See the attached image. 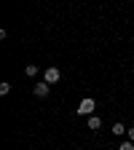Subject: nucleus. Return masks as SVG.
<instances>
[{"label":"nucleus","instance_id":"nucleus-1","mask_svg":"<svg viewBox=\"0 0 134 150\" xmlns=\"http://www.w3.org/2000/svg\"><path fill=\"white\" fill-rule=\"evenodd\" d=\"M94 107H97V105H94V99H83L78 107H75V112H78V115H94Z\"/></svg>","mask_w":134,"mask_h":150},{"label":"nucleus","instance_id":"nucleus-2","mask_svg":"<svg viewBox=\"0 0 134 150\" xmlns=\"http://www.w3.org/2000/svg\"><path fill=\"white\" fill-rule=\"evenodd\" d=\"M59 78H62V72H59V67H48V70L43 72V81H46V83H51V86H54L56 81H59Z\"/></svg>","mask_w":134,"mask_h":150},{"label":"nucleus","instance_id":"nucleus-3","mask_svg":"<svg viewBox=\"0 0 134 150\" xmlns=\"http://www.w3.org/2000/svg\"><path fill=\"white\" fill-rule=\"evenodd\" d=\"M48 91H51V83H46V81H43V83H38V86L32 88V94H35L38 99H43V97H48Z\"/></svg>","mask_w":134,"mask_h":150},{"label":"nucleus","instance_id":"nucleus-4","mask_svg":"<svg viewBox=\"0 0 134 150\" xmlns=\"http://www.w3.org/2000/svg\"><path fill=\"white\" fill-rule=\"evenodd\" d=\"M110 131H113V134H118V137H123V134H126L129 129H126L123 123H113V129H110Z\"/></svg>","mask_w":134,"mask_h":150},{"label":"nucleus","instance_id":"nucleus-5","mask_svg":"<svg viewBox=\"0 0 134 150\" xmlns=\"http://www.w3.org/2000/svg\"><path fill=\"white\" fill-rule=\"evenodd\" d=\"M99 126H102V121H99L97 115H89V129H91V131H97Z\"/></svg>","mask_w":134,"mask_h":150},{"label":"nucleus","instance_id":"nucleus-6","mask_svg":"<svg viewBox=\"0 0 134 150\" xmlns=\"http://www.w3.org/2000/svg\"><path fill=\"white\" fill-rule=\"evenodd\" d=\"M24 72L30 75V78H35V75H38V64H27V67H24Z\"/></svg>","mask_w":134,"mask_h":150},{"label":"nucleus","instance_id":"nucleus-7","mask_svg":"<svg viewBox=\"0 0 134 150\" xmlns=\"http://www.w3.org/2000/svg\"><path fill=\"white\" fill-rule=\"evenodd\" d=\"M118 150H134V142L131 139H126V142H121V147Z\"/></svg>","mask_w":134,"mask_h":150},{"label":"nucleus","instance_id":"nucleus-8","mask_svg":"<svg viewBox=\"0 0 134 150\" xmlns=\"http://www.w3.org/2000/svg\"><path fill=\"white\" fill-rule=\"evenodd\" d=\"M8 91H11V83H0V94H3V97H6Z\"/></svg>","mask_w":134,"mask_h":150},{"label":"nucleus","instance_id":"nucleus-9","mask_svg":"<svg viewBox=\"0 0 134 150\" xmlns=\"http://www.w3.org/2000/svg\"><path fill=\"white\" fill-rule=\"evenodd\" d=\"M126 137H129V139H131V142H134V126H131V129H129V131H126Z\"/></svg>","mask_w":134,"mask_h":150}]
</instances>
